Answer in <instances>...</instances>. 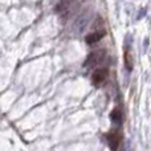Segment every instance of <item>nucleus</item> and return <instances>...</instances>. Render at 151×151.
<instances>
[{"mask_svg":"<svg viewBox=\"0 0 151 151\" xmlns=\"http://www.w3.org/2000/svg\"><path fill=\"white\" fill-rule=\"evenodd\" d=\"M109 76V70L106 68H99L96 69L93 72V76H91V82H93L94 86H99Z\"/></svg>","mask_w":151,"mask_h":151,"instance_id":"1","label":"nucleus"},{"mask_svg":"<svg viewBox=\"0 0 151 151\" xmlns=\"http://www.w3.org/2000/svg\"><path fill=\"white\" fill-rule=\"evenodd\" d=\"M102 57H104V52H101V50L91 52L90 55L88 56V58H86L85 66H94V65H97L99 61H102Z\"/></svg>","mask_w":151,"mask_h":151,"instance_id":"2","label":"nucleus"},{"mask_svg":"<svg viewBox=\"0 0 151 151\" xmlns=\"http://www.w3.org/2000/svg\"><path fill=\"white\" fill-rule=\"evenodd\" d=\"M104 36H105V31L91 32V33H89L88 36L85 37V41L88 45H93V44H96V42H98Z\"/></svg>","mask_w":151,"mask_h":151,"instance_id":"3","label":"nucleus"},{"mask_svg":"<svg viewBox=\"0 0 151 151\" xmlns=\"http://www.w3.org/2000/svg\"><path fill=\"white\" fill-rule=\"evenodd\" d=\"M123 58H125V66L129 72L133 70L134 68V57H133V53L130 52V48L126 47L125 49V55H123Z\"/></svg>","mask_w":151,"mask_h":151,"instance_id":"4","label":"nucleus"},{"mask_svg":"<svg viewBox=\"0 0 151 151\" xmlns=\"http://www.w3.org/2000/svg\"><path fill=\"white\" fill-rule=\"evenodd\" d=\"M74 0H61V1L57 3V5H56L55 11L57 13H64L66 12V11L69 9V8L72 7V4H73Z\"/></svg>","mask_w":151,"mask_h":151,"instance_id":"5","label":"nucleus"},{"mask_svg":"<svg viewBox=\"0 0 151 151\" xmlns=\"http://www.w3.org/2000/svg\"><path fill=\"white\" fill-rule=\"evenodd\" d=\"M107 139H109V145H110V147H111V150L115 151L118 147V145H119V142H121V137L118 135L117 133H111L109 137H107Z\"/></svg>","mask_w":151,"mask_h":151,"instance_id":"6","label":"nucleus"},{"mask_svg":"<svg viewBox=\"0 0 151 151\" xmlns=\"http://www.w3.org/2000/svg\"><path fill=\"white\" fill-rule=\"evenodd\" d=\"M88 21H89V17H88V16H86V15H82L77 21H76L74 28L77 29L78 32H82L83 29H85V27H86V24H88Z\"/></svg>","mask_w":151,"mask_h":151,"instance_id":"7","label":"nucleus"},{"mask_svg":"<svg viewBox=\"0 0 151 151\" xmlns=\"http://www.w3.org/2000/svg\"><path fill=\"white\" fill-rule=\"evenodd\" d=\"M110 119H111L113 123H117V125H119V123L122 122V113H121L118 109L113 110L111 114H110Z\"/></svg>","mask_w":151,"mask_h":151,"instance_id":"8","label":"nucleus"}]
</instances>
